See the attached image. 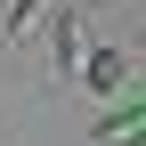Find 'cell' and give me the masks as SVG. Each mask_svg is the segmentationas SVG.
<instances>
[{"label":"cell","instance_id":"cell-1","mask_svg":"<svg viewBox=\"0 0 146 146\" xmlns=\"http://www.w3.org/2000/svg\"><path fill=\"white\" fill-rule=\"evenodd\" d=\"M49 41H57V49H49V73H57V81H81V65H89V33H81V16L65 8Z\"/></svg>","mask_w":146,"mask_h":146},{"label":"cell","instance_id":"cell-2","mask_svg":"<svg viewBox=\"0 0 146 146\" xmlns=\"http://www.w3.org/2000/svg\"><path fill=\"white\" fill-rule=\"evenodd\" d=\"M98 146H122V138H146V106H122V114H106L98 130H89Z\"/></svg>","mask_w":146,"mask_h":146},{"label":"cell","instance_id":"cell-3","mask_svg":"<svg viewBox=\"0 0 146 146\" xmlns=\"http://www.w3.org/2000/svg\"><path fill=\"white\" fill-rule=\"evenodd\" d=\"M81 73H89V89H122V81H130V65H122L114 49H98V57H89Z\"/></svg>","mask_w":146,"mask_h":146},{"label":"cell","instance_id":"cell-4","mask_svg":"<svg viewBox=\"0 0 146 146\" xmlns=\"http://www.w3.org/2000/svg\"><path fill=\"white\" fill-rule=\"evenodd\" d=\"M49 8H57V0H8V41H25V33L41 25Z\"/></svg>","mask_w":146,"mask_h":146},{"label":"cell","instance_id":"cell-5","mask_svg":"<svg viewBox=\"0 0 146 146\" xmlns=\"http://www.w3.org/2000/svg\"><path fill=\"white\" fill-rule=\"evenodd\" d=\"M130 146H146V138H130Z\"/></svg>","mask_w":146,"mask_h":146}]
</instances>
